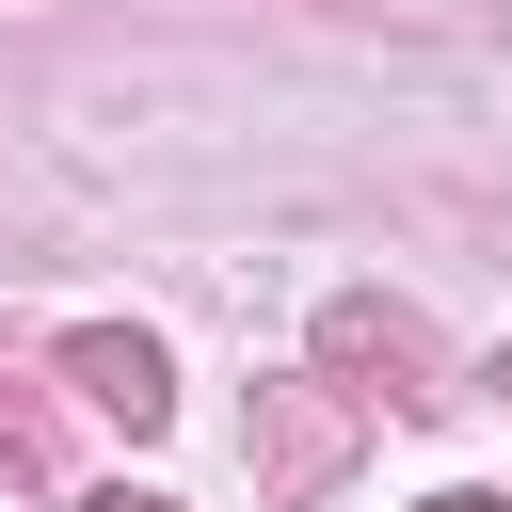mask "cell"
I'll use <instances>...</instances> for the list:
<instances>
[{
	"mask_svg": "<svg viewBox=\"0 0 512 512\" xmlns=\"http://www.w3.org/2000/svg\"><path fill=\"white\" fill-rule=\"evenodd\" d=\"M320 384L336 400H384V416H448L464 384H448V336L416 320V304H384V288H336L320 304Z\"/></svg>",
	"mask_w": 512,
	"mask_h": 512,
	"instance_id": "cell-1",
	"label": "cell"
},
{
	"mask_svg": "<svg viewBox=\"0 0 512 512\" xmlns=\"http://www.w3.org/2000/svg\"><path fill=\"white\" fill-rule=\"evenodd\" d=\"M240 464H256L272 512H320V496L352 480V400H336V384H256V400H240Z\"/></svg>",
	"mask_w": 512,
	"mask_h": 512,
	"instance_id": "cell-2",
	"label": "cell"
},
{
	"mask_svg": "<svg viewBox=\"0 0 512 512\" xmlns=\"http://www.w3.org/2000/svg\"><path fill=\"white\" fill-rule=\"evenodd\" d=\"M64 384H80L96 416H128V432L176 416V352H160L144 320H80V336H64Z\"/></svg>",
	"mask_w": 512,
	"mask_h": 512,
	"instance_id": "cell-3",
	"label": "cell"
},
{
	"mask_svg": "<svg viewBox=\"0 0 512 512\" xmlns=\"http://www.w3.org/2000/svg\"><path fill=\"white\" fill-rule=\"evenodd\" d=\"M48 448H64V432H48V384L0 352V464H32V480H48Z\"/></svg>",
	"mask_w": 512,
	"mask_h": 512,
	"instance_id": "cell-4",
	"label": "cell"
},
{
	"mask_svg": "<svg viewBox=\"0 0 512 512\" xmlns=\"http://www.w3.org/2000/svg\"><path fill=\"white\" fill-rule=\"evenodd\" d=\"M96 512H176V496H128V480H112V496H96Z\"/></svg>",
	"mask_w": 512,
	"mask_h": 512,
	"instance_id": "cell-5",
	"label": "cell"
},
{
	"mask_svg": "<svg viewBox=\"0 0 512 512\" xmlns=\"http://www.w3.org/2000/svg\"><path fill=\"white\" fill-rule=\"evenodd\" d=\"M432 512H496V496H432Z\"/></svg>",
	"mask_w": 512,
	"mask_h": 512,
	"instance_id": "cell-6",
	"label": "cell"
},
{
	"mask_svg": "<svg viewBox=\"0 0 512 512\" xmlns=\"http://www.w3.org/2000/svg\"><path fill=\"white\" fill-rule=\"evenodd\" d=\"M496 384H512V352H496Z\"/></svg>",
	"mask_w": 512,
	"mask_h": 512,
	"instance_id": "cell-7",
	"label": "cell"
}]
</instances>
